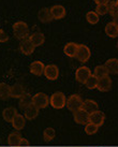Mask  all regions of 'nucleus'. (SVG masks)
Segmentation results:
<instances>
[{
    "label": "nucleus",
    "instance_id": "35",
    "mask_svg": "<svg viewBox=\"0 0 118 147\" xmlns=\"http://www.w3.org/2000/svg\"><path fill=\"white\" fill-rule=\"evenodd\" d=\"M30 145V143H29V141L28 140H26V139H22V141H20V147H25V146H29Z\"/></svg>",
    "mask_w": 118,
    "mask_h": 147
},
{
    "label": "nucleus",
    "instance_id": "34",
    "mask_svg": "<svg viewBox=\"0 0 118 147\" xmlns=\"http://www.w3.org/2000/svg\"><path fill=\"white\" fill-rule=\"evenodd\" d=\"M9 41V36L8 33H5L4 30L0 29V43H5Z\"/></svg>",
    "mask_w": 118,
    "mask_h": 147
},
{
    "label": "nucleus",
    "instance_id": "3",
    "mask_svg": "<svg viewBox=\"0 0 118 147\" xmlns=\"http://www.w3.org/2000/svg\"><path fill=\"white\" fill-rule=\"evenodd\" d=\"M83 99L81 98V96L78 94H71L69 98L67 99V107L68 110L71 112H76V111L81 110L82 105H83Z\"/></svg>",
    "mask_w": 118,
    "mask_h": 147
},
{
    "label": "nucleus",
    "instance_id": "24",
    "mask_svg": "<svg viewBox=\"0 0 118 147\" xmlns=\"http://www.w3.org/2000/svg\"><path fill=\"white\" fill-rule=\"evenodd\" d=\"M11 98V86L5 83H0V100H8Z\"/></svg>",
    "mask_w": 118,
    "mask_h": 147
},
{
    "label": "nucleus",
    "instance_id": "26",
    "mask_svg": "<svg viewBox=\"0 0 118 147\" xmlns=\"http://www.w3.org/2000/svg\"><path fill=\"white\" fill-rule=\"evenodd\" d=\"M32 104V97L30 96L29 94H25L22 98L20 99V103H18V105L22 110L24 111L25 109H27L29 105H31Z\"/></svg>",
    "mask_w": 118,
    "mask_h": 147
},
{
    "label": "nucleus",
    "instance_id": "2",
    "mask_svg": "<svg viewBox=\"0 0 118 147\" xmlns=\"http://www.w3.org/2000/svg\"><path fill=\"white\" fill-rule=\"evenodd\" d=\"M49 104L52 105V107L56 109V110L63 109L67 104V98H65V94L61 91L54 92L49 98Z\"/></svg>",
    "mask_w": 118,
    "mask_h": 147
},
{
    "label": "nucleus",
    "instance_id": "1",
    "mask_svg": "<svg viewBox=\"0 0 118 147\" xmlns=\"http://www.w3.org/2000/svg\"><path fill=\"white\" fill-rule=\"evenodd\" d=\"M13 32L18 40H25L29 38V27L25 22H16L13 25Z\"/></svg>",
    "mask_w": 118,
    "mask_h": 147
},
{
    "label": "nucleus",
    "instance_id": "39",
    "mask_svg": "<svg viewBox=\"0 0 118 147\" xmlns=\"http://www.w3.org/2000/svg\"><path fill=\"white\" fill-rule=\"evenodd\" d=\"M117 49H118V42H117Z\"/></svg>",
    "mask_w": 118,
    "mask_h": 147
},
{
    "label": "nucleus",
    "instance_id": "25",
    "mask_svg": "<svg viewBox=\"0 0 118 147\" xmlns=\"http://www.w3.org/2000/svg\"><path fill=\"white\" fill-rule=\"evenodd\" d=\"M105 33L106 36H109L110 38L114 39V38L118 37V27L112 22L105 26Z\"/></svg>",
    "mask_w": 118,
    "mask_h": 147
},
{
    "label": "nucleus",
    "instance_id": "6",
    "mask_svg": "<svg viewBox=\"0 0 118 147\" xmlns=\"http://www.w3.org/2000/svg\"><path fill=\"white\" fill-rule=\"evenodd\" d=\"M90 56H91V53H90L89 47L84 44H78V49L76 53V57H75L78 61L85 63L89 60Z\"/></svg>",
    "mask_w": 118,
    "mask_h": 147
},
{
    "label": "nucleus",
    "instance_id": "20",
    "mask_svg": "<svg viewBox=\"0 0 118 147\" xmlns=\"http://www.w3.org/2000/svg\"><path fill=\"white\" fill-rule=\"evenodd\" d=\"M25 94L26 92H25L23 85H20V84H14L13 86H11V98L20 99Z\"/></svg>",
    "mask_w": 118,
    "mask_h": 147
},
{
    "label": "nucleus",
    "instance_id": "21",
    "mask_svg": "<svg viewBox=\"0 0 118 147\" xmlns=\"http://www.w3.org/2000/svg\"><path fill=\"white\" fill-rule=\"evenodd\" d=\"M106 69L111 74H118V59L117 58H110L105 61Z\"/></svg>",
    "mask_w": 118,
    "mask_h": 147
},
{
    "label": "nucleus",
    "instance_id": "13",
    "mask_svg": "<svg viewBox=\"0 0 118 147\" xmlns=\"http://www.w3.org/2000/svg\"><path fill=\"white\" fill-rule=\"evenodd\" d=\"M38 18H39V21L41 23H49V22H52L54 20L53 16H52V13H51V9L49 8H42L38 12Z\"/></svg>",
    "mask_w": 118,
    "mask_h": 147
},
{
    "label": "nucleus",
    "instance_id": "29",
    "mask_svg": "<svg viewBox=\"0 0 118 147\" xmlns=\"http://www.w3.org/2000/svg\"><path fill=\"white\" fill-rule=\"evenodd\" d=\"M55 135H56V132L53 128H46L43 132V138H44L45 142H49L52 140L55 139Z\"/></svg>",
    "mask_w": 118,
    "mask_h": 147
},
{
    "label": "nucleus",
    "instance_id": "19",
    "mask_svg": "<svg viewBox=\"0 0 118 147\" xmlns=\"http://www.w3.org/2000/svg\"><path fill=\"white\" fill-rule=\"evenodd\" d=\"M82 110H84L87 113H94L96 111H98V103L94 101V100H90V99H87L83 102V105H82Z\"/></svg>",
    "mask_w": 118,
    "mask_h": 147
},
{
    "label": "nucleus",
    "instance_id": "31",
    "mask_svg": "<svg viewBox=\"0 0 118 147\" xmlns=\"http://www.w3.org/2000/svg\"><path fill=\"white\" fill-rule=\"evenodd\" d=\"M98 129H99L98 126H96V125H94V123H88L87 125H85V133L88 135L96 134L98 132Z\"/></svg>",
    "mask_w": 118,
    "mask_h": 147
},
{
    "label": "nucleus",
    "instance_id": "40",
    "mask_svg": "<svg viewBox=\"0 0 118 147\" xmlns=\"http://www.w3.org/2000/svg\"><path fill=\"white\" fill-rule=\"evenodd\" d=\"M16 147H17V146H16Z\"/></svg>",
    "mask_w": 118,
    "mask_h": 147
},
{
    "label": "nucleus",
    "instance_id": "22",
    "mask_svg": "<svg viewBox=\"0 0 118 147\" xmlns=\"http://www.w3.org/2000/svg\"><path fill=\"white\" fill-rule=\"evenodd\" d=\"M22 139H23V136L20 135V132H12V133H10V134H9L8 144L12 147L20 146Z\"/></svg>",
    "mask_w": 118,
    "mask_h": 147
},
{
    "label": "nucleus",
    "instance_id": "33",
    "mask_svg": "<svg viewBox=\"0 0 118 147\" xmlns=\"http://www.w3.org/2000/svg\"><path fill=\"white\" fill-rule=\"evenodd\" d=\"M94 12L97 13L98 15H105L106 13H109L107 4H97Z\"/></svg>",
    "mask_w": 118,
    "mask_h": 147
},
{
    "label": "nucleus",
    "instance_id": "5",
    "mask_svg": "<svg viewBox=\"0 0 118 147\" xmlns=\"http://www.w3.org/2000/svg\"><path fill=\"white\" fill-rule=\"evenodd\" d=\"M92 74H91V70L88 68V67H80L78 68L76 70V72H75V78H76V81L78 83H81V84H84L85 85V83L87 82V80L91 76Z\"/></svg>",
    "mask_w": 118,
    "mask_h": 147
},
{
    "label": "nucleus",
    "instance_id": "15",
    "mask_svg": "<svg viewBox=\"0 0 118 147\" xmlns=\"http://www.w3.org/2000/svg\"><path fill=\"white\" fill-rule=\"evenodd\" d=\"M44 69H45V65L42 61H33L31 65H30V72L36 75V76H41L44 74Z\"/></svg>",
    "mask_w": 118,
    "mask_h": 147
},
{
    "label": "nucleus",
    "instance_id": "27",
    "mask_svg": "<svg viewBox=\"0 0 118 147\" xmlns=\"http://www.w3.org/2000/svg\"><path fill=\"white\" fill-rule=\"evenodd\" d=\"M94 75L99 80V78L107 76V75H109V71H107L105 65H97V67L94 68Z\"/></svg>",
    "mask_w": 118,
    "mask_h": 147
},
{
    "label": "nucleus",
    "instance_id": "38",
    "mask_svg": "<svg viewBox=\"0 0 118 147\" xmlns=\"http://www.w3.org/2000/svg\"><path fill=\"white\" fill-rule=\"evenodd\" d=\"M116 3H117V4H118V0H116Z\"/></svg>",
    "mask_w": 118,
    "mask_h": 147
},
{
    "label": "nucleus",
    "instance_id": "28",
    "mask_svg": "<svg viewBox=\"0 0 118 147\" xmlns=\"http://www.w3.org/2000/svg\"><path fill=\"white\" fill-rule=\"evenodd\" d=\"M86 20H87V22L90 25H96L98 24L99 22V15L96 12H94V11H90V12L86 14Z\"/></svg>",
    "mask_w": 118,
    "mask_h": 147
},
{
    "label": "nucleus",
    "instance_id": "30",
    "mask_svg": "<svg viewBox=\"0 0 118 147\" xmlns=\"http://www.w3.org/2000/svg\"><path fill=\"white\" fill-rule=\"evenodd\" d=\"M85 86L90 90L96 89V88H97V86H98V78H96L94 75H91V76L87 80V82L85 83Z\"/></svg>",
    "mask_w": 118,
    "mask_h": 147
},
{
    "label": "nucleus",
    "instance_id": "16",
    "mask_svg": "<svg viewBox=\"0 0 118 147\" xmlns=\"http://www.w3.org/2000/svg\"><path fill=\"white\" fill-rule=\"evenodd\" d=\"M28 39L31 41V43L34 45V47H37V46H41L42 44H44V42H45L44 34H43L42 32H39V31L32 32L30 36H29Z\"/></svg>",
    "mask_w": 118,
    "mask_h": 147
},
{
    "label": "nucleus",
    "instance_id": "37",
    "mask_svg": "<svg viewBox=\"0 0 118 147\" xmlns=\"http://www.w3.org/2000/svg\"><path fill=\"white\" fill-rule=\"evenodd\" d=\"M113 23L118 27V14L117 15H115V16H113Z\"/></svg>",
    "mask_w": 118,
    "mask_h": 147
},
{
    "label": "nucleus",
    "instance_id": "9",
    "mask_svg": "<svg viewBox=\"0 0 118 147\" xmlns=\"http://www.w3.org/2000/svg\"><path fill=\"white\" fill-rule=\"evenodd\" d=\"M104 120H105V114L102 111H96L94 113H91L89 116V123L98 127H101L104 123Z\"/></svg>",
    "mask_w": 118,
    "mask_h": 147
},
{
    "label": "nucleus",
    "instance_id": "18",
    "mask_svg": "<svg viewBox=\"0 0 118 147\" xmlns=\"http://www.w3.org/2000/svg\"><path fill=\"white\" fill-rule=\"evenodd\" d=\"M39 109L36 107V106L31 104V105H29L27 109H25L24 110V115H25V118L28 119V120H33V119H36L38 117V115H39Z\"/></svg>",
    "mask_w": 118,
    "mask_h": 147
},
{
    "label": "nucleus",
    "instance_id": "14",
    "mask_svg": "<svg viewBox=\"0 0 118 147\" xmlns=\"http://www.w3.org/2000/svg\"><path fill=\"white\" fill-rule=\"evenodd\" d=\"M78 49V44L74 43V42H69L65 45L63 47V53L70 58H75L76 57V53Z\"/></svg>",
    "mask_w": 118,
    "mask_h": 147
},
{
    "label": "nucleus",
    "instance_id": "10",
    "mask_svg": "<svg viewBox=\"0 0 118 147\" xmlns=\"http://www.w3.org/2000/svg\"><path fill=\"white\" fill-rule=\"evenodd\" d=\"M34 45L31 43V41L29 39H25V40H22L20 44V52L26 55V56H29L34 52Z\"/></svg>",
    "mask_w": 118,
    "mask_h": 147
},
{
    "label": "nucleus",
    "instance_id": "4",
    "mask_svg": "<svg viewBox=\"0 0 118 147\" xmlns=\"http://www.w3.org/2000/svg\"><path fill=\"white\" fill-rule=\"evenodd\" d=\"M32 104L39 110L47 107L49 104V96L44 92H38L34 96H32Z\"/></svg>",
    "mask_w": 118,
    "mask_h": 147
},
{
    "label": "nucleus",
    "instance_id": "7",
    "mask_svg": "<svg viewBox=\"0 0 118 147\" xmlns=\"http://www.w3.org/2000/svg\"><path fill=\"white\" fill-rule=\"evenodd\" d=\"M45 78L49 81H56L59 76V69L56 65H47L44 69Z\"/></svg>",
    "mask_w": 118,
    "mask_h": 147
},
{
    "label": "nucleus",
    "instance_id": "11",
    "mask_svg": "<svg viewBox=\"0 0 118 147\" xmlns=\"http://www.w3.org/2000/svg\"><path fill=\"white\" fill-rule=\"evenodd\" d=\"M51 13L54 20H61L67 15V11H65V7H62L60 4H56L51 8Z\"/></svg>",
    "mask_w": 118,
    "mask_h": 147
},
{
    "label": "nucleus",
    "instance_id": "8",
    "mask_svg": "<svg viewBox=\"0 0 118 147\" xmlns=\"http://www.w3.org/2000/svg\"><path fill=\"white\" fill-rule=\"evenodd\" d=\"M89 113H87V112H85L82 109L73 113L74 121L78 123V125H87V123H89Z\"/></svg>",
    "mask_w": 118,
    "mask_h": 147
},
{
    "label": "nucleus",
    "instance_id": "12",
    "mask_svg": "<svg viewBox=\"0 0 118 147\" xmlns=\"http://www.w3.org/2000/svg\"><path fill=\"white\" fill-rule=\"evenodd\" d=\"M111 88H112V80H111L109 75L105 76V78H99L97 89L102 91V92H106V91L111 90Z\"/></svg>",
    "mask_w": 118,
    "mask_h": 147
},
{
    "label": "nucleus",
    "instance_id": "32",
    "mask_svg": "<svg viewBox=\"0 0 118 147\" xmlns=\"http://www.w3.org/2000/svg\"><path fill=\"white\" fill-rule=\"evenodd\" d=\"M107 8H109V13L112 16H115L118 14V4L116 3V1H110L107 3Z\"/></svg>",
    "mask_w": 118,
    "mask_h": 147
},
{
    "label": "nucleus",
    "instance_id": "17",
    "mask_svg": "<svg viewBox=\"0 0 118 147\" xmlns=\"http://www.w3.org/2000/svg\"><path fill=\"white\" fill-rule=\"evenodd\" d=\"M18 114L17 110L13 106H9L7 109H4L2 111V117L7 123H12L13 119L15 118V116Z\"/></svg>",
    "mask_w": 118,
    "mask_h": 147
},
{
    "label": "nucleus",
    "instance_id": "36",
    "mask_svg": "<svg viewBox=\"0 0 118 147\" xmlns=\"http://www.w3.org/2000/svg\"><path fill=\"white\" fill-rule=\"evenodd\" d=\"M97 4H107L111 0H94Z\"/></svg>",
    "mask_w": 118,
    "mask_h": 147
},
{
    "label": "nucleus",
    "instance_id": "23",
    "mask_svg": "<svg viewBox=\"0 0 118 147\" xmlns=\"http://www.w3.org/2000/svg\"><path fill=\"white\" fill-rule=\"evenodd\" d=\"M12 126L13 128L15 129V130H23L24 129L25 125H26V118H25L23 115L20 114H17L16 116H15V118L13 119L12 123Z\"/></svg>",
    "mask_w": 118,
    "mask_h": 147
}]
</instances>
